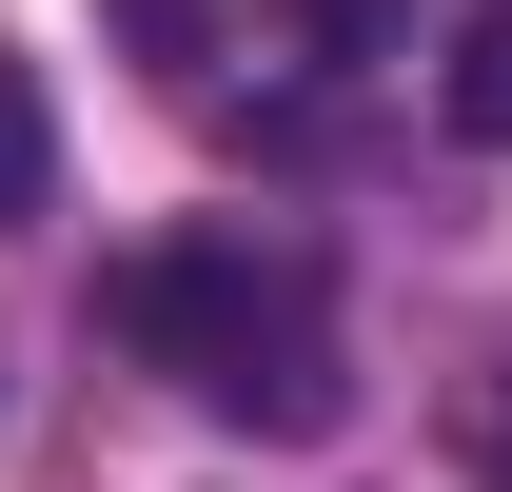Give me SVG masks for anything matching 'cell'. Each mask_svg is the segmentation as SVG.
<instances>
[{"mask_svg": "<svg viewBox=\"0 0 512 492\" xmlns=\"http://www.w3.org/2000/svg\"><path fill=\"white\" fill-rule=\"evenodd\" d=\"M276 20H296L316 60H394V20H414V0H276Z\"/></svg>", "mask_w": 512, "mask_h": 492, "instance_id": "277c9868", "label": "cell"}, {"mask_svg": "<svg viewBox=\"0 0 512 492\" xmlns=\"http://www.w3.org/2000/svg\"><path fill=\"white\" fill-rule=\"evenodd\" d=\"M60 197V119H40V60H0V237Z\"/></svg>", "mask_w": 512, "mask_h": 492, "instance_id": "7a4b0ae2", "label": "cell"}, {"mask_svg": "<svg viewBox=\"0 0 512 492\" xmlns=\"http://www.w3.org/2000/svg\"><path fill=\"white\" fill-rule=\"evenodd\" d=\"M138 20H158V40H178V20H197V0H138Z\"/></svg>", "mask_w": 512, "mask_h": 492, "instance_id": "8992f818", "label": "cell"}, {"mask_svg": "<svg viewBox=\"0 0 512 492\" xmlns=\"http://www.w3.org/2000/svg\"><path fill=\"white\" fill-rule=\"evenodd\" d=\"M99 315L178 374L197 414H237V433H335V296H316V256H296V237H256V217L158 237V256H119V296H99Z\"/></svg>", "mask_w": 512, "mask_h": 492, "instance_id": "6da1fadb", "label": "cell"}, {"mask_svg": "<svg viewBox=\"0 0 512 492\" xmlns=\"http://www.w3.org/2000/svg\"><path fill=\"white\" fill-rule=\"evenodd\" d=\"M434 99H453V138H493V158H512V0L453 40V79H434Z\"/></svg>", "mask_w": 512, "mask_h": 492, "instance_id": "3957f363", "label": "cell"}, {"mask_svg": "<svg viewBox=\"0 0 512 492\" xmlns=\"http://www.w3.org/2000/svg\"><path fill=\"white\" fill-rule=\"evenodd\" d=\"M473 433H493V473H512V355H493V374H473Z\"/></svg>", "mask_w": 512, "mask_h": 492, "instance_id": "5b68a950", "label": "cell"}]
</instances>
